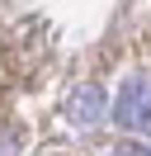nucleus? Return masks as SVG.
Instances as JSON below:
<instances>
[{
	"label": "nucleus",
	"instance_id": "2",
	"mask_svg": "<svg viewBox=\"0 0 151 156\" xmlns=\"http://www.w3.org/2000/svg\"><path fill=\"white\" fill-rule=\"evenodd\" d=\"M99 118H104V90H99V85H80L76 99H71V123L94 128Z\"/></svg>",
	"mask_w": 151,
	"mask_h": 156
},
{
	"label": "nucleus",
	"instance_id": "1",
	"mask_svg": "<svg viewBox=\"0 0 151 156\" xmlns=\"http://www.w3.org/2000/svg\"><path fill=\"white\" fill-rule=\"evenodd\" d=\"M113 123L123 133H146L151 128V76L132 71L118 85V95H113Z\"/></svg>",
	"mask_w": 151,
	"mask_h": 156
},
{
	"label": "nucleus",
	"instance_id": "3",
	"mask_svg": "<svg viewBox=\"0 0 151 156\" xmlns=\"http://www.w3.org/2000/svg\"><path fill=\"white\" fill-rule=\"evenodd\" d=\"M113 156H151V147H142V142H128V147H118Z\"/></svg>",
	"mask_w": 151,
	"mask_h": 156
}]
</instances>
